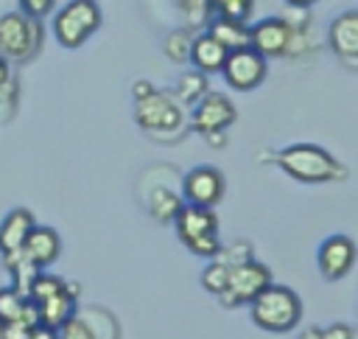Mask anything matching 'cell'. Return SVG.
I'll return each instance as SVG.
<instances>
[{"mask_svg":"<svg viewBox=\"0 0 358 339\" xmlns=\"http://www.w3.org/2000/svg\"><path fill=\"white\" fill-rule=\"evenodd\" d=\"M274 162L296 182L308 185H324V182H341L347 179V168L322 146L316 143H291L282 151H277Z\"/></svg>","mask_w":358,"mask_h":339,"instance_id":"6da1fadb","label":"cell"},{"mask_svg":"<svg viewBox=\"0 0 358 339\" xmlns=\"http://www.w3.org/2000/svg\"><path fill=\"white\" fill-rule=\"evenodd\" d=\"M17 92H20V84H17V76L11 73V62L0 56V120L14 115Z\"/></svg>","mask_w":358,"mask_h":339,"instance_id":"603a6c76","label":"cell"},{"mask_svg":"<svg viewBox=\"0 0 358 339\" xmlns=\"http://www.w3.org/2000/svg\"><path fill=\"white\" fill-rule=\"evenodd\" d=\"M291 8H310L313 3H319V0H285Z\"/></svg>","mask_w":358,"mask_h":339,"instance_id":"d6a6232c","label":"cell"},{"mask_svg":"<svg viewBox=\"0 0 358 339\" xmlns=\"http://www.w3.org/2000/svg\"><path fill=\"white\" fill-rule=\"evenodd\" d=\"M355 258H358L355 241L341 233L327 235L316 252V263H319V272L324 280H341L344 275H350V269L355 266Z\"/></svg>","mask_w":358,"mask_h":339,"instance_id":"4fadbf2b","label":"cell"},{"mask_svg":"<svg viewBox=\"0 0 358 339\" xmlns=\"http://www.w3.org/2000/svg\"><path fill=\"white\" fill-rule=\"evenodd\" d=\"M62 255V238L53 227H34V233L28 235L25 241V249H22V261L31 263L34 269H48L50 263H56V258Z\"/></svg>","mask_w":358,"mask_h":339,"instance_id":"2e32d148","label":"cell"},{"mask_svg":"<svg viewBox=\"0 0 358 339\" xmlns=\"http://www.w3.org/2000/svg\"><path fill=\"white\" fill-rule=\"evenodd\" d=\"M59 339H98V333L92 331V325H90L84 317L73 314V317L59 328Z\"/></svg>","mask_w":358,"mask_h":339,"instance_id":"4316f807","label":"cell"},{"mask_svg":"<svg viewBox=\"0 0 358 339\" xmlns=\"http://www.w3.org/2000/svg\"><path fill=\"white\" fill-rule=\"evenodd\" d=\"M28 339H59V328H50L45 322H36L31 331H28Z\"/></svg>","mask_w":358,"mask_h":339,"instance_id":"f546056e","label":"cell"},{"mask_svg":"<svg viewBox=\"0 0 358 339\" xmlns=\"http://www.w3.org/2000/svg\"><path fill=\"white\" fill-rule=\"evenodd\" d=\"M151 92H154V84L145 81V78H140V81L131 84V95H134V101H140V98H145V95H151Z\"/></svg>","mask_w":358,"mask_h":339,"instance_id":"4dcf8cb0","label":"cell"},{"mask_svg":"<svg viewBox=\"0 0 358 339\" xmlns=\"http://www.w3.org/2000/svg\"><path fill=\"white\" fill-rule=\"evenodd\" d=\"M210 92V81H207V73H201V70H185L179 78H176V90H173V95H176V101L182 104V106H196L204 95Z\"/></svg>","mask_w":358,"mask_h":339,"instance_id":"44dd1931","label":"cell"},{"mask_svg":"<svg viewBox=\"0 0 358 339\" xmlns=\"http://www.w3.org/2000/svg\"><path fill=\"white\" fill-rule=\"evenodd\" d=\"M227 56H229V50H227L207 28H204L201 34H196L193 50H190V62H193L196 70H201V73H207V76H210V73H221Z\"/></svg>","mask_w":358,"mask_h":339,"instance_id":"e0dca14e","label":"cell"},{"mask_svg":"<svg viewBox=\"0 0 358 339\" xmlns=\"http://www.w3.org/2000/svg\"><path fill=\"white\" fill-rule=\"evenodd\" d=\"M17 6H20V11H25L28 17L42 20V17H48V14L53 11L56 0H17Z\"/></svg>","mask_w":358,"mask_h":339,"instance_id":"83f0119b","label":"cell"},{"mask_svg":"<svg viewBox=\"0 0 358 339\" xmlns=\"http://www.w3.org/2000/svg\"><path fill=\"white\" fill-rule=\"evenodd\" d=\"M134 120L140 129L151 134H173L182 129L185 115L176 95H168L162 90H154L151 95L134 101Z\"/></svg>","mask_w":358,"mask_h":339,"instance_id":"ba28073f","label":"cell"},{"mask_svg":"<svg viewBox=\"0 0 358 339\" xmlns=\"http://www.w3.org/2000/svg\"><path fill=\"white\" fill-rule=\"evenodd\" d=\"M296 36L299 28H294L288 17H263L255 25H249V45L260 50L266 59L288 56Z\"/></svg>","mask_w":358,"mask_h":339,"instance_id":"8fae6325","label":"cell"},{"mask_svg":"<svg viewBox=\"0 0 358 339\" xmlns=\"http://www.w3.org/2000/svg\"><path fill=\"white\" fill-rule=\"evenodd\" d=\"M28 297L36 305L39 322H45L50 328H62L76 314V286L56 275L39 272Z\"/></svg>","mask_w":358,"mask_h":339,"instance_id":"5b68a950","label":"cell"},{"mask_svg":"<svg viewBox=\"0 0 358 339\" xmlns=\"http://www.w3.org/2000/svg\"><path fill=\"white\" fill-rule=\"evenodd\" d=\"M266 73H268V59L260 50H255L252 45L241 48V50H229L224 70H221L227 87H232L238 92H249L255 87H260Z\"/></svg>","mask_w":358,"mask_h":339,"instance_id":"30bf717a","label":"cell"},{"mask_svg":"<svg viewBox=\"0 0 358 339\" xmlns=\"http://www.w3.org/2000/svg\"><path fill=\"white\" fill-rule=\"evenodd\" d=\"M238 261H243V258H227V255H224V249H221V252H218L215 258H210V263L201 269V286H204L210 294L221 297V294L227 291V283H229L232 266H235Z\"/></svg>","mask_w":358,"mask_h":339,"instance_id":"ffe728a7","label":"cell"},{"mask_svg":"<svg viewBox=\"0 0 358 339\" xmlns=\"http://www.w3.org/2000/svg\"><path fill=\"white\" fill-rule=\"evenodd\" d=\"M238 109L229 95L210 90L190 112V126L210 143V146H224V132L235 123Z\"/></svg>","mask_w":358,"mask_h":339,"instance_id":"52a82bcc","label":"cell"},{"mask_svg":"<svg viewBox=\"0 0 358 339\" xmlns=\"http://www.w3.org/2000/svg\"><path fill=\"white\" fill-rule=\"evenodd\" d=\"M271 286V272L266 263H257L252 258H243L232 266V275H229V283H227V291L221 294V303L224 305H243V303H252L260 291H266Z\"/></svg>","mask_w":358,"mask_h":339,"instance_id":"9c48e42d","label":"cell"},{"mask_svg":"<svg viewBox=\"0 0 358 339\" xmlns=\"http://www.w3.org/2000/svg\"><path fill=\"white\" fill-rule=\"evenodd\" d=\"M182 207H185L182 196H176L168 188H154L151 196H148V210H151V216L157 221H173Z\"/></svg>","mask_w":358,"mask_h":339,"instance_id":"7402d4cb","label":"cell"},{"mask_svg":"<svg viewBox=\"0 0 358 339\" xmlns=\"http://www.w3.org/2000/svg\"><path fill=\"white\" fill-rule=\"evenodd\" d=\"M0 319L3 322H17V319H36L39 322V314H36V305L31 303L28 294H22L14 286H6V289H0Z\"/></svg>","mask_w":358,"mask_h":339,"instance_id":"d6986e66","label":"cell"},{"mask_svg":"<svg viewBox=\"0 0 358 339\" xmlns=\"http://www.w3.org/2000/svg\"><path fill=\"white\" fill-rule=\"evenodd\" d=\"M176 235L179 241L199 258H215L221 252V241H218V216L213 207H201V205H190L185 202V207L179 210V216L173 219Z\"/></svg>","mask_w":358,"mask_h":339,"instance_id":"277c9868","label":"cell"},{"mask_svg":"<svg viewBox=\"0 0 358 339\" xmlns=\"http://www.w3.org/2000/svg\"><path fill=\"white\" fill-rule=\"evenodd\" d=\"M296 339H324V336H322V328H305Z\"/></svg>","mask_w":358,"mask_h":339,"instance_id":"1f68e13d","label":"cell"},{"mask_svg":"<svg viewBox=\"0 0 358 339\" xmlns=\"http://www.w3.org/2000/svg\"><path fill=\"white\" fill-rule=\"evenodd\" d=\"M42 20L28 17L25 11H3L0 14V56L14 64L31 62L42 50Z\"/></svg>","mask_w":358,"mask_h":339,"instance_id":"3957f363","label":"cell"},{"mask_svg":"<svg viewBox=\"0 0 358 339\" xmlns=\"http://www.w3.org/2000/svg\"><path fill=\"white\" fill-rule=\"evenodd\" d=\"M101 6L95 0H70L64 3L50 22V31L62 48H81L101 28Z\"/></svg>","mask_w":358,"mask_h":339,"instance_id":"8992f818","label":"cell"},{"mask_svg":"<svg viewBox=\"0 0 358 339\" xmlns=\"http://www.w3.org/2000/svg\"><path fill=\"white\" fill-rule=\"evenodd\" d=\"M193 39H196V34H190L187 28H176V31H171V34L165 36V42H162V50H165V56H168L171 62H176V64H185V62H190Z\"/></svg>","mask_w":358,"mask_h":339,"instance_id":"cb8c5ba5","label":"cell"},{"mask_svg":"<svg viewBox=\"0 0 358 339\" xmlns=\"http://www.w3.org/2000/svg\"><path fill=\"white\" fill-rule=\"evenodd\" d=\"M327 45L338 62L358 70V8L333 17L327 25Z\"/></svg>","mask_w":358,"mask_h":339,"instance_id":"9a60e30c","label":"cell"},{"mask_svg":"<svg viewBox=\"0 0 358 339\" xmlns=\"http://www.w3.org/2000/svg\"><path fill=\"white\" fill-rule=\"evenodd\" d=\"M0 339H6V322L0 319Z\"/></svg>","mask_w":358,"mask_h":339,"instance_id":"836d02e7","label":"cell"},{"mask_svg":"<svg viewBox=\"0 0 358 339\" xmlns=\"http://www.w3.org/2000/svg\"><path fill=\"white\" fill-rule=\"evenodd\" d=\"M252 322L268 333H288L302 319V300L294 289L271 283L266 291H260L252 303Z\"/></svg>","mask_w":358,"mask_h":339,"instance_id":"7a4b0ae2","label":"cell"},{"mask_svg":"<svg viewBox=\"0 0 358 339\" xmlns=\"http://www.w3.org/2000/svg\"><path fill=\"white\" fill-rule=\"evenodd\" d=\"M176 8H179V14L185 17V22L190 28H196V25L207 28V22L215 17L213 14V0H176Z\"/></svg>","mask_w":358,"mask_h":339,"instance_id":"d4e9b609","label":"cell"},{"mask_svg":"<svg viewBox=\"0 0 358 339\" xmlns=\"http://www.w3.org/2000/svg\"><path fill=\"white\" fill-rule=\"evenodd\" d=\"M322 336H324V339H355L358 333H355V328L347 325V322H333V325H327V328L322 331Z\"/></svg>","mask_w":358,"mask_h":339,"instance_id":"f1b7e54d","label":"cell"},{"mask_svg":"<svg viewBox=\"0 0 358 339\" xmlns=\"http://www.w3.org/2000/svg\"><path fill=\"white\" fill-rule=\"evenodd\" d=\"M34 227H36V219L28 207H11L6 213V219L0 221V255H3L6 269L14 261H20L22 249H25V241L34 233Z\"/></svg>","mask_w":358,"mask_h":339,"instance_id":"5bb4252c","label":"cell"},{"mask_svg":"<svg viewBox=\"0 0 358 339\" xmlns=\"http://www.w3.org/2000/svg\"><path fill=\"white\" fill-rule=\"evenodd\" d=\"M224 191H227L224 174L213 165H196L182 177V196L190 205L215 207L224 199Z\"/></svg>","mask_w":358,"mask_h":339,"instance_id":"7c38bea8","label":"cell"},{"mask_svg":"<svg viewBox=\"0 0 358 339\" xmlns=\"http://www.w3.org/2000/svg\"><path fill=\"white\" fill-rule=\"evenodd\" d=\"M207 31L227 48V50H241L249 48V25L241 20H229V17H213L207 22Z\"/></svg>","mask_w":358,"mask_h":339,"instance_id":"ac0fdd59","label":"cell"},{"mask_svg":"<svg viewBox=\"0 0 358 339\" xmlns=\"http://www.w3.org/2000/svg\"><path fill=\"white\" fill-rule=\"evenodd\" d=\"M255 11V0H213V14L215 17H229L246 22Z\"/></svg>","mask_w":358,"mask_h":339,"instance_id":"484cf974","label":"cell"}]
</instances>
